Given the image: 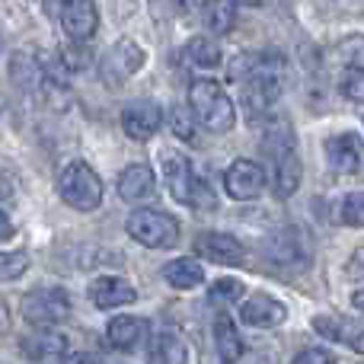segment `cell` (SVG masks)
<instances>
[{"mask_svg": "<svg viewBox=\"0 0 364 364\" xmlns=\"http://www.w3.org/2000/svg\"><path fill=\"white\" fill-rule=\"evenodd\" d=\"M361 297H364V294H361V288H358V291H355V294H352V304H355V307H358V310H361V304H364Z\"/></svg>", "mask_w": 364, "mask_h": 364, "instance_id": "obj_39", "label": "cell"}, {"mask_svg": "<svg viewBox=\"0 0 364 364\" xmlns=\"http://www.w3.org/2000/svg\"><path fill=\"white\" fill-rule=\"evenodd\" d=\"M64 364H106V358L96 352H77V355H68Z\"/></svg>", "mask_w": 364, "mask_h": 364, "instance_id": "obj_34", "label": "cell"}, {"mask_svg": "<svg viewBox=\"0 0 364 364\" xmlns=\"http://www.w3.org/2000/svg\"><path fill=\"white\" fill-rule=\"evenodd\" d=\"M147 364H188V346L176 326H164L151 336Z\"/></svg>", "mask_w": 364, "mask_h": 364, "instance_id": "obj_12", "label": "cell"}, {"mask_svg": "<svg viewBox=\"0 0 364 364\" xmlns=\"http://www.w3.org/2000/svg\"><path fill=\"white\" fill-rule=\"evenodd\" d=\"M201 23H205L208 32L224 36V32H230L233 23H237V6H233L230 0H205V4H201Z\"/></svg>", "mask_w": 364, "mask_h": 364, "instance_id": "obj_22", "label": "cell"}, {"mask_svg": "<svg viewBox=\"0 0 364 364\" xmlns=\"http://www.w3.org/2000/svg\"><path fill=\"white\" fill-rule=\"evenodd\" d=\"M188 106H192V119L214 134H224L237 125L233 100L214 80H195L188 87Z\"/></svg>", "mask_w": 364, "mask_h": 364, "instance_id": "obj_1", "label": "cell"}, {"mask_svg": "<svg viewBox=\"0 0 364 364\" xmlns=\"http://www.w3.org/2000/svg\"><path fill=\"white\" fill-rule=\"evenodd\" d=\"M284 316H288V307H284L282 301H275L272 294H256V297H250V301H243V307H240V320L256 329L282 326Z\"/></svg>", "mask_w": 364, "mask_h": 364, "instance_id": "obj_11", "label": "cell"}, {"mask_svg": "<svg viewBox=\"0 0 364 364\" xmlns=\"http://www.w3.org/2000/svg\"><path fill=\"white\" fill-rule=\"evenodd\" d=\"M29 272V256L26 252H0V284L16 282Z\"/></svg>", "mask_w": 364, "mask_h": 364, "instance_id": "obj_28", "label": "cell"}, {"mask_svg": "<svg viewBox=\"0 0 364 364\" xmlns=\"http://www.w3.org/2000/svg\"><path fill=\"white\" fill-rule=\"evenodd\" d=\"M243 294H246V288L240 278H220V282H214L211 291H208V297H211L214 304H240Z\"/></svg>", "mask_w": 364, "mask_h": 364, "instance_id": "obj_27", "label": "cell"}, {"mask_svg": "<svg viewBox=\"0 0 364 364\" xmlns=\"http://www.w3.org/2000/svg\"><path fill=\"white\" fill-rule=\"evenodd\" d=\"M314 329L333 342H346L352 352H364L361 342V323L358 320H333V316H316Z\"/></svg>", "mask_w": 364, "mask_h": 364, "instance_id": "obj_17", "label": "cell"}, {"mask_svg": "<svg viewBox=\"0 0 364 364\" xmlns=\"http://www.w3.org/2000/svg\"><path fill=\"white\" fill-rule=\"evenodd\" d=\"M348 275H352L355 282H358V278H361V250L355 252V256H352V262H348Z\"/></svg>", "mask_w": 364, "mask_h": 364, "instance_id": "obj_37", "label": "cell"}, {"mask_svg": "<svg viewBox=\"0 0 364 364\" xmlns=\"http://www.w3.org/2000/svg\"><path fill=\"white\" fill-rule=\"evenodd\" d=\"M26 358H48V355H61L68 348V339L61 333H48V329H36V336H26L23 342Z\"/></svg>", "mask_w": 364, "mask_h": 364, "instance_id": "obj_24", "label": "cell"}, {"mask_svg": "<svg viewBox=\"0 0 364 364\" xmlns=\"http://www.w3.org/2000/svg\"><path fill=\"white\" fill-rule=\"evenodd\" d=\"M326 157L329 166L336 173H346V176H355L361 170V138L355 132L348 134H336L326 144Z\"/></svg>", "mask_w": 364, "mask_h": 364, "instance_id": "obj_14", "label": "cell"}, {"mask_svg": "<svg viewBox=\"0 0 364 364\" xmlns=\"http://www.w3.org/2000/svg\"><path fill=\"white\" fill-rule=\"evenodd\" d=\"M214 348H218L224 364H237L240 355H243V339H240L237 326H233V320L227 314L214 316Z\"/></svg>", "mask_w": 364, "mask_h": 364, "instance_id": "obj_19", "label": "cell"}, {"mask_svg": "<svg viewBox=\"0 0 364 364\" xmlns=\"http://www.w3.org/2000/svg\"><path fill=\"white\" fill-rule=\"evenodd\" d=\"M195 252L214 265H243L246 262L243 243H240L237 237H230V233H214V230L201 233V237L195 240Z\"/></svg>", "mask_w": 364, "mask_h": 364, "instance_id": "obj_8", "label": "cell"}, {"mask_svg": "<svg viewBox=\"0 0 364 364\" xmlns=\"http://www.w3.org/2000/svg\"><path fill=\"white\" fill-rule=\"evenodd\" d=\"M246 83V93H243V102L250 112H265L272 102L278 100L282 93V83H278L275 74H259V77H250Z\"/></svg>", "mask_w": 364, "mask_h": 364, "instance_id": "obj_16", "label": "cell"}, {"mask_svg": "<svg viewBox=\"0 0 364 364\" xmlns=\"http://www.w3.org/2000/svg\"><path fill=\"white\" fill-rule=\"evenodd\" d=\"M294 256L307 259V256H304V250H301V243H297V237H291V233H282V237L272 240V246H269V259H272L275 265L294 269Z\"/></svg>", "mask_w": 364, "mask_h": 364, "instance_id": "obj_26", "label": "cell"}, {"mask_svg": "<svg viewBox=\"0 0 364 364\" xmlns=\"http://www.w3.org/2000/svg\"><path fill=\"white\" fill-rule=\"evenodd\" d=\"M154 186H157V179H154V170L147 164H132L119 176V195H122V201H128V205H138V201L151 198Z\"/></svg>", "mask_w": 364, "mask_h": 364, "instance_id": "obj_15", "label": "cell"}, {"mask_svg": "<svg viewBox=\"0 0 364 364\" xmlns=\"http://www.w3.org/2000/svg\"><path fill=\"white\" fill-rule=\"evenodd\" d=\"M0 51H4V38H0Z\"/></svg>", "mask_w": 364, "mask_h": 364, "instance_id": "obj_40", "label": "cell"}, {"mask_svg": "<svg viewBox=\"0 0 364 364\" xmlns=\"http://www.w3.org/2000/svg\"><path fill=\"white\" fill-rule=\"evenodd\" d=\"M0 323H4V320H0Z\"/></svg>", "mask_w": 364, "mask_h": 364, "instance_id": "obj_41", "label": "cell"}, {"mask_svg": "<svg viewBox=\"0 0 364 364\" xmlns=\"http://www.w3.org/2000/svg\"><path fill=\"white\" fill-rule=\"evenodd\" d=\"M147 64V51L141 48L138 42H132V38H122V42H115L112 48L106 51V58H102V80L109 83V87H122V83H128L134 74H141V68Z\"/></svg>", "mask_w": 364, "mask_h": 364, "instance_id": "obj_5", "label": "cell"}, {"mask_svg": "<svg viewBox=\"0 0 364 364\" xmlns=\"http://www.w3.org/2000/svg\"><path fill=\"white\" fill-rule=\"evenodd\" d=\"M186 58L195 64V68L208 70V68H218L220 64V45L208 36H195L188 38V48H186Z\"/></svg>", "mask_w": 364, "mask_h": 364, "instance_id": "obj_25", "label": "cell"}, {"mask_svg": "<svg viewBox=\"0 0 364 364\" xmlns=\"http://www.w3.org/2000/svg\"><path fill=\"white\" fill-rule=\"evenodd\" d=\"M23 310V320L32 323L36 329H51L55 323L68 320L70 314V297L64 294L61 288H38V291H29L19 304Z\"/></svg>", "mask_w": 364, "mask_h": 364, "instance_id": "obj_4", "label": "cell"}, {"mask_svg": "<svg viewBox=\"0 0 364 364\" xmlns=\"http://www.w3.org/2000/svg\"><path fill=\"white\" fill-rule=\"evenodd\" d=\"M61 26L74 42H87L93 38L96 26H100V13H96L93 0H70L68 10L61 13Z\"/></svg>", "mask_w": 364, "mask_h": 364, "instance_id": "obj_13", "label": "cell"}, {"mask_svg": "<svg viewBox=\"0 0 364 364\" xmlns=\"http://www.w3.org/2000/svg\"><path fill=\"white\" fill-rule=\"evenodd\" d=\"M70 0H45V13H48L51 19H61V13L68 10Z\"/></svg>", "mask_w": 364, "mask_h": 364, "instance_id": "obj_35", "label": "cell"}, {"mask_svg": "<svg viewBox=\"0 0 364 364\" xmlns=\"http://www.w3.org/2000/svg\"><path fill=\"white\" fill-rule=\"evenodd\" d=\"M61 198L68 201L74 211H96L102 201V179L96 176V170L83 160H74V164L64 166L61 173Z\"/></svg>", "mask_w": 364, "mask_h": 364, "instance_id": "obj_2", "label": "cell"}, {"mask_svg": "<svg viewBox=\"0 0 364 364\" xmlns=\"http://www.w3.org/2000/svg\"><path fill=\"white\" fill-rule=\"evenodd\" d=\"M224 188L233 201H252L265 188V170L256 160H233L224 173Z\"/></svg>", "mask_w": 364, "mask_h": 364, "instance_id": "obj_6", "label": "cell"}, {"mask_svg": "<svg viewBox=\"0 0 364 364\" xmlns=\"http://www.w3.org/2000/svg\"><path fill=\"white\" fill-rule=\"evenodd\" d=\"M160 125H164V109L151 100L128 102L122 109V132L132 141H151L160 132Z\"/></svg>", "mask_w": 364, "mask_h": 364, "instance_id": "obj_7", "label": "cell"}, {"mask_svg": "<svg viewBox=\"0 0 364 364\" xmlns=\"http://www.w3.org/2000/svg\"><path fill=\"white\" fill-rule=\"evenodd\" d=\"M291 364H336V358L326 352V348H304L301 355H294Z\"/></svg>", "mask_w": 364, "mask_h": 364, "instance_id": "obj_33", "label": "cell"}, {"mask_svg": "<svg viewBox=\"0 0 364 364\" xmlns=\"http://www.w3.org/2000/svg\"><path fill=\"white\" fill-rule=\"evenodd\" d=\"M339 90L352 102H361V96H364V74H361V68H348L346 74H342V80H339Z\"/></svg>", "mask_w": 364, "mask_h": 364, "instance_id": "obj_30", "label": "cell"}, {"mask_svg": "<svg viewBox=\"0 0 364 364\" xmlns=\"http://www.w3.org/2000/svg\"><path fill=\"white\" fill-rule=\"evenodd\" d=\"M125 227L141 246H151V250H173L179 243L176 218H170L166 211H157V208H138Z\"/></svg>", "mask_w": 364, "mask_h": 364, "instance_id": "obj_3", "label": "cell"}, {"mask_svg": "<svg viewBox=\"0 0 364 364\" xmlns=\"http://www.w3.org/2000/svg\"><path fill=\"white\" fill-rule=\"evenodd\" d=\"M170 125H173V132H176L179 141H195V122L182 106H176L170 112Z\"/></svg>", "mask_w": 364, "mask_h": 364, "instance_id": "obj_32", "label": "cell"}, {"mask_svg": "<svg viewBox=\"0 0 364 364\" xmlns=\"http://www.w3.org/2000/svg\"><path fill=\"white\" fill-rule=\"evenodd\" d=\"M262 151L269 154L272 160H278L282 154L294 151V128L282 119H269L265 122V132H262Z\"/></svg>", "mask_w": 364, "mask_h": 364, "instance_id": "obj_23", "label": "cell"}, {"mask_svg": "<svg viewBox=\"0 0 364 364\" xmlns=\"http://www.w3.org/2000/svg\"><path fill=\"white\" fill-rule=\"evenodd\" d=\"M339 218H342V224H348V227H361L364 224V198H361V192H348L346 198H342Z\"/></svg>", "mask_w": 364, "mask_h": 364, "instance_id": "obj_29", "label": "cell"}, {"mask_svg": "<svg viewBox=\"0 0 364 364\" xmlns=\"http://www.w3.org/2000/svg\"><path fill=\"white\" fill-rule=\"evenodd\" d=\"M164 278L166 284H173L176 291H188V288H198L205 282V269H201L198 259H173V262L164 265Z\"/></svg>", "mask_w": 364, "mask_h": 364, "instance_id": "obj_20", "label": "cell"}, {"mask_svg": "<svg viewBox=\"0 0 364 364\" xmlns=\"http://www.w3.org/2000/svg\"><path fill=\"white\" fill-rule=\"evenodd\" d=\"M304 179V166L301 160H297V154H282V157L275 160V195L278 198H291V195L297 192V186H301Z\"/></svg>", "mask_w": 364, "mask_h": 364, "instance_id": "obj_21", "label": "cell"}, {"mask_svg": "<svg viewBox=\"0 0 364 364\" xmlns=\"http://www.w3.org/2000/svg\"><path fill=\"white\" fill-rule=\"evenodd\" d=\"M230 4H233V6H259L262 0H230Z\"/></svg>", "mask_w": 364, "mask_h": 364, "instance_id": "obj_38", "label": "cell"}, {"mask_svg": "<svg viewBox=\"0 0 364 364\" xmlns=\"http://www.w3.org/2000/svg\"><path fill=\"white\" fill-rule=\"evenodd\" d=\"M90 297L100 310H115V307H128V304L138 301V291L132 282L119 275H102L90 284Z\"/></svg>", "mask_w": 364, "mask_h": 364, "instance_id": "obj_10", "label": "cell"}, {"mask_svg": "<svg viewBox=\"0 0 364 364\" xmlns=\"http://www.w3.org/2000/svg\"><path fill=\"white\" fill-rule=\"evenodd\" d=\"M201 4H205V0H154V10H157L160 16H182V13L198 10Z\"/></svg>", "mask_w": 364, "mask_h": 364, "instance_id": "obj_31", "label": "cell"}, {"mask_svg": "<svg viewBox=\"0 0 364 364\" xmlns=\"http://www.w3.org/2000/svg\"><path fill=\"white\" fill-rule=\"evenodd\" d=\"M10 237H13V224H10V218L0 211V243H4V240H10Z\"/></svg>", "mask_w": 364, "mask_h": 364, "instance_id": "obj_36", "label": "cell"}, {"mask_svg": "<svg viewBox=\"0 0 364 364\" xmlns=\"http://www.w3.org/2000/svg\"><path fill=\"white\" fill-rule=\"evenodd\" d=\"M160 164H164V176H166V188H170V195L182 205H188V195H192V186H195V170L192 164H188V157H182L179 151H173V147H164L160 151Z\"/></svg>", "mask_w": 364, "mask_h": 364, "instance_id": "obj_9", "label": "cell"}, {"mask_svg": "<svg viewBox=\"0 0 364 364\" xmlns=\"http://www.w3.org/2000/svg\"><path fill=\"white\" fill-rule=\"evenodd\" d=\"M144 333H147V323L141 320V316H115L106 329V339H109V346L119 348V352H132V348L144 339Z\"/></svg>", "mask_w": 364, "mask_h": 364, "instance_id": "obj_18", "label": "cell"}]
</instances>
